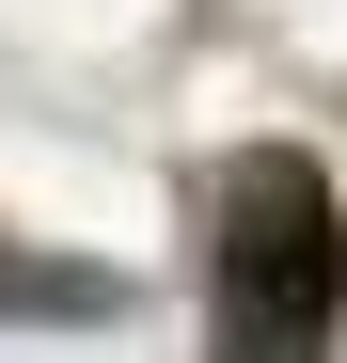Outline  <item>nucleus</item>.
Listing matches in <instances>:
<instances>
[{
    "instance_id": "obj_2",
    "label": "nucleus",
    "mask_w": 347,
    "mask_h": 363,
    "mask_svg": "<svg viewBox=\"0 0 347 363\" xmlns=\"http://www.w3.org/2000/svg\"><path fill=\"white\" fill-rule=\"evenodd\" d=\"M0 300H16V284H0Z\"/></svg>"
},
{
    "instance_id": "obj_1",
    "label": "nucleus",
    "mask_w": 347,
    "mask_h": 363,
    "mask_svg": "<svg viewBox=\"0 0 347 363\" xmlns=\"http://www.w3.org/2000/svg\"><path fill=\"white\" fill-rule=\"evenodd\" d=\"M347 316V206L300 143H253L221 174V332L237 347H316Z\"/></svg>"
}]
</instances>
